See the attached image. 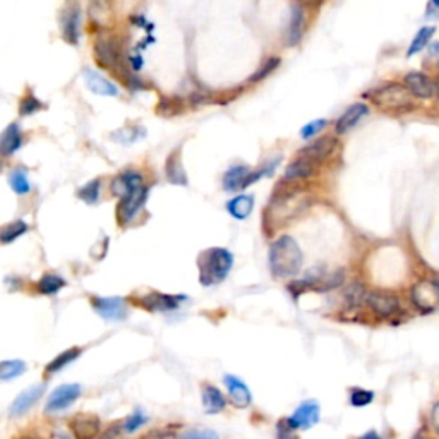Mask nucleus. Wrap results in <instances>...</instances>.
Masks as SVG:
<instances>
[{"instance_id":"f257e3e1","label":"nucleus","mask_w":439,"mask_h":439,"mask_svg":"<svg viewBox=\"0 0 439 439\" xmlns=\"http://www.w3.org/2000/svg\"><path fill=\"white\" fill-rule=\"evenodd\" d=\"M306 204H308L306 194L296 186V181L283 178V182H280V186L276 187L270 206H268L266 221L281 223V221L292 220L304 210Z\"/></svg>"},{"instance_id":"f03ea898","label":"nucleus","mask_w":439,"mask_h":439,"mask_svg":"<svg viewBox=\"0 0 439 439\" xmlns=\"http://www.w3.org/2000/svg\"><path fill=\"white\" fill-rule=\"evenodd\" d=\"M304 256L299 244L290 236H281L270 247V270L276 278H292L299 275Z\"/></svg>"},{"instance_id":"7ed1b4c3","label":"nucleus","mask_w":439,"mask_h":439,"mask_svg":"<svg viewBox=\"0 0 439 439\" xmlns=\"http://www.w3.org/2000/svg\"><path fill=\"white\" fill-rule=\"evenodd\" d=\"M233 266V256L223 247H210L198 256L199 281L203 287L218 285L228 276Z\"/></svg>"},{"instance_id":"20e7f679","label":"nucleus","mask_w":439,"mask_h":439,"mask_svg":"<svg viewBox=\"0 0 439 439\" xmlns=\"http://www.w3.org/2000/svg\"><path fill=\"white\" fill-rule=\"evenodd\" d=\"M93 54H95L98 66L118 74L121 78L126 79V84L134 76L127 74L126 59H123V45L121 38L112 35V33L101 31L96 36L95 45H93Z\"/></svg>"},{"instance_id":"39448f33","label":"nucleus","mask_w":439,"mask_h":439,"mask_svg":"<svg viewBox=\"0 0 439 439\" xmlns=\"http://www.w3.org/2000/svg\"><path fill=\"white\" fill-rule=\"evenodd\" d=\"M370 101L381 110H391V112H408L412 110L415 104H413V95L408 91L405 84L398 83H386L383 86L374 88L368 95Z\"/></svg>"},{"instance_id":"423d86ee","label":"nucleus","mask_w":439,"mask_h":439,"mask_svg":"<svg viewBox=\"0 0 439 439\" xmlns=\"http://www.w3.org/2000/svg\"><path fill=\"white\" fill-rule=\"evenodd\" d=\"M79 28H81V9L78 0H71L64 7L61 16V31L62 38L69 45L79 44Z\"/></svg>"},{"instance_id":"0eeeda50","label":"nucleus","mask_w":439,"mask_h":439,"mask_svg":"<svg viewBox=\"0 0 439 439\" xmlns=\"http://www.w3.org/2000/svg\"><path fill=\"white\" fill-rule=\"evenodd\" d=\"M148 198V187L143 186L139 189H136L134 193H131L126 198H121V203L117 206V220L118 223L129 225L132 220L136 218V215L141 211V208L144 206Z\"/></svg>"},{"instance_id":"6e6552de","label":"nucleus","mask_w":439,"mask_h":439,"mask_svg":"<svg viewBox=\"0 0 439 439\" xmlns=\"http://www.w3.org/2000/svg\"><path fill=\"white\" fill-rule=\"evenodd\" d=\"M91 306L98 316L109 321H122L127 318V304L122 297H91Z\"/></svg>"},{"instance_id":"1a4fd4ad","label":"nucleus","mask_w":439,"mask_h":439,"mask_svg":"<svg viewBox=\"0 0 439 439\" xmlns=\"http://www.w3.org/2000/svg\"><path fill=\"white\" fill-rule=\"evenodd\" d=\"M184 301V296H168V293L150 292L138 299V306L146 311H151V313H168V311L177 309Z\"/></svg>"},{"instance_id":"9d476101","label":"nucleus","mask_w":439,"mask_h":439,"mask_svg":"<svg viewBox=\"0 0 439 439\" xmlns=\"http://www.w3.org/2000/svg\"><path fill=\"white\" fill-rule=\"evenodd\" d=\"M365 304L381 318H390L400 311L398 297L390 292H368Z\"/></svg>"},{"instance_id":"9b49d317","label":"nucleus","mask_w":439,"mask_h":439,"mask_svg":"<svg viewBox=\"0 0 439 439\" xmlns=\"http://www.w3.org/2000/svg\"><path fill=\"white\" fill-rule=\"evenodd\" d=\"M81 395V386L79 385H64L59 386L52 395L49 396V402L45 405L46 413H57L61 410H66L67 407H71Z\"/></svg>"},{"instance_id":"f8f14e48","label":"nucleus","mask_w":439,"mask_h":439,"mask_svg":"<svg viewBox=\"0 0 439 439\" xmlns=\"http://www.w3.org/2000/svg\"><path fill=\"white\" fill-rule=\"evenodd\" d=\"M336 146V139L333 136H323V138H318L316 141L308 144L304 150H301L299 156L301 158L308 160L309 163H313L314 167L325 161L328 156L331 155Z\"/></svg>"},{"instance_id":"ddd939ff","label":"nucleus","mask_w":439,"mask_h":439,"mask_svg":"<svg viewBox=\"0 0 439 439\" xmlns=\"http://www.w3.org/2000/svg\"><path fill=\"white\" fill-rule=\"evenodd\" d=\"M319 415H321L319 403L314 402V400H309V402H304L302 405H299L297 410L293 412V415L290 417V419H287V422L293 430L309 429L319 420Z\"/></svg>"},{"instance_id":"4468645a","label":"nucleus","mask_w":439,"mask_h":439,"mask_svg":"<svg viewBox=\"0 0 439 439\" xmlns=\"http://www.w3.org/2000/svg\"><path fill=\"white\" fill-rule=\"evenodd\" d=\"M403 84L408 88V91L412 93L415 98H433L436 95V83L429 78V76L422 74V72H408L405 76Z\"/></svg>"},{"instance_id":"2eb2a0df","label":"nucleus","mask_w":439,"mask_h":439,"mask_svg":"<svg viewBox=\"0 0 439 439\" xmlns=\"http://www.w3.org/2000/svg\"><path fill=\"white\" fill-rule=\"evenodd\" d=\"M412 299L422 313H430L439 304V288L434 283H420L412 290Z\"/></svg>"},{"instance_id":"dca6fc26","label":"nucleus","mask_w":439,"mask_h":439,"mask_svg":"<svg viewBox=\"0 0 439 439\" xmlns=\"http://www.w3.org/2000/svg\"><path fill=\"white\" fill-rule=\"evenodd\" d=\"M69 428L76 438L89 439L95 438L100 433V419L96 415H89V413H79V415L72 417L69 422Z\"/></svg>"},{"instance_id":"f3484780","label":"nucleus","mask_w":439,"mask_h":439,"mask_svg":"<svg viewBox=\"0 0 439 439\" xmlns=\"http://www.w3.org/2000/svg\"><path fill=\"white\" fill-rule=\"evenodd\" d=\"M368 113H369L368 105H364V104L350 105L342 115H340L338 121H336V126H335L336 134H345V132L353 129V127H355L357 123H359Z\"/></svg>"},{"instance_id":"a211bd4d","label":"nucleus","mask_w":439,"mask_h":439,"mask_svg":"<svg viewBox=\"0 0 439 439\" xmlns=\"http://www.w3.org/2000/svg\"><path fill=\"white\" fill-rule=\"evenodd\" d=\"M225 386H227L228 390V398L230 402L236 405L237 408H246L249 407L251 402H253V396H251L249 388H247L244 383L241 381V379L236 376H225L223 378Z\"/></svg>"},{"instance_id":"6ab92c4d","label":"nucleus","mask_w":439,"mask_h":439,"mask_svg":"<svg viewBox=\"0 0 439 439\" xmlns=\"http://www.w3.org/2000/svg\"><path fill=\"white\" fill-rule=\"evenodd\" d=\"M83 78H84V83H86L89 91H93L95 95H100V96H117L118 95V88L93 69H84Z\"/></svg>"},{"instance_id":"aec40b11","label":"nucleus","mask_w":439,"mask_h":439,"mask_svg":"<svg viewBox=\"0 0 439 439\" xmlns=\"http://www.w3.org/2000/svg\"><path fill=\"white\" fill-rule=\"evenodd\" d=\"M144 186L143 177L138 172H123L118 177L113 178L112 182V193L117 198H126L131 193H134L136 189Z\"/></svg>"},{"instance_id":"412c9836","label":"nucleus","mask_w":439,"mask_h":439,"mask_svg":"<svg viewBox=\"0 0 439 439\" xmlns=\"http://www.w3.org/2000/svg\"><path fill=\"white\" fill-rule=\"evenodd\" d=\"M44 391H45L44 385H35V386L28 388L26 391H23V393L14 400V403H12L11 415L16 417V415H23V413H26L29 408H31L33 405L41 398Z\"/></svg>"},{"instance_id":"4be33fe9","label":"nucleus","mask_w":439,"mask_h":439,"mask_svg":"<svg viewBox=\"0 0 439 439\" xmlns=\"http://www.w3.org/2000/svg\"><path fill=\"white\" fill-rule=\"evenodd\" d=\"M302 35H304V11L301 6H293L290 12V21L285 35V44L288 46H296L301 44Z\"/></svg>"},{"instance_id":"5701e85b","label":"nucleus","mask_w":439,"mask_h":439,"mask_svg":"<svg viewBox=\"0 0 439 439\" xmlns=\"http://www.w3.org/2000/svg\"><path fill=\"white\" fill-rule=\"evenodd\" d=\"M23 144V132H21L18 123H11L6 131L0 134V155L11 156L16 153Z\"/></svg>"},{"instance_id":"b1692460","label":"nucleus","mask_w":439,"mask_h":439,"mask_svg":"<svg viewBox=\"0 0 439 439\" xmlns=\"http://www.w3.org/2000/svg\"><path fill=\"white\" fill-rule=\"evenodd\" d=\"M165 173H167V178L172 184L187 186V173L184 170V165H182L181 151H173L172 155L168 156L167 165H165Z\"/></svg>"},{"instance_id":"393cba45","label":"nucleus","mask_w":439,"mask_h":439,"mask_svg":"<svg viewBox=\"0 0 439 439\" xmlns=\"http://www.w3.org/2000/svg\"><path fill=\"white\" fill-rule=\"evenodd\" d=\"M225 405H227V400L218 388L211 385L203 386V407L206 413H218L223 410Z\"/></svg>"},{"instance_id":"a878e982","label":"nucleus","mask_w":439,"mask_h":439,"mask_svg":"<svg viewBox=\"0 0 439 439\" xmlns=\"http://www.w3.org/2000/svg\"><path fill=\"white\" fill-rule=\"evenodd\" d=\"M88 12H89V18H91L93 23L104 26L105 23H109L113 14L112 0H89Z\"/></svg>"},{"instance_id":"bb28decb","label":"nucleus","mask_w":439,"mask_h":439,"mask_svg":"<svg viewBox=\"0 0 439 439\" xmlns=\"http://www.w3.org/2000/svg\"><path fill=\"white\" fill-rule=\"evenodd\" d=\"M251 173V170L244 167V165H236L225 173L223 177V187L228 191V193H233V191L238 189H246V181L247 176Z\"/></svg>"},{"instance_id":"cd10ccee","label":"nucleus","mask_w":439,"mask_h":439,"mask_svg":"<svg viewBox=\"0 0 439 439\" xmlns=\"http://www.w3.org/2000/svg\"><path fill=\"white\" fill-rule=\"evenodd\" d=\"M253 208H254V198L249 194L237 196V198H233L232 201H228L227 204L228 213L237 220H246L247 216L253 213Z\"/></svg>"},{"instance_id":"c85d7f7f","label":"nucleus","mask_w":439,"mask_h":439,"mask_svg":"<svg viewBox=\"0 0 439 439\" xmlns=\"http://www.w3.org/2000/svg\"><path fill=\"white\" fill-rule=\"evenodd\" d=\"M314 168H316V167H314L313 163H309L308 160H304V158H301V156H297V158L288 165L287 170H285V177L283 178H287V181H296V182L304 181V178H308V177L313 176Z\"/></svg>"},{"instance_id":"c756f323","label":"nucleus","mask_w":439,"mask_h":439,"mask_svg":"<svg viewBox=\"0 0 439 439\" xmlns=\"http://www.w3.org/2000/svg\"><path fill=\"white\" fill-rule=\"evenodd\" d=\"M64 287H66V280L62 276L55 275V273H45L36 283V290L44 293V296H54V293H57Z\"/></svg>"},{"instance_id":"7c9ffc66","label":"nucleus","mask_w":439,"mask_h":439,"mask_svg":"<svg viewBox=\"0 0 439 439\" xmlns=\"http://www.w3.org/2000/svg\"><path fill=\"white\" fill-rule=\"evenodd\" d=\"M26 230L28 225L26 221L23 220H16L7 225H2V227H0V244H11V242H14L16 238H19L23 233H26Z\"/></svg>"},{"instance_id":"2f4dec72","label":"nucleus","mask_w":439,"mask_h":439,"mask_svg":"<svg viewBox=\"0 0 439 439\" xmlns=\"http://www.w3.org/2000/svg\"><path fill=\"white\" fill-rule=\"evenodd\" d=\"M79 355H81V348H69V350L59 353V355L55 357V359L50 362V364H46L45 373L46 374L59 373V370H62L67 364H71V362H74L76 359H78Z\"/></svg>"},{"instance_id":"473e14b6","label":"nucleus","mask_w":439,"mask_h":439,"mask_svg":"<svg viewBox=\"0 0 439 439\" xmlns=\"http://www.w3.org/2000/svg\"><path fill=\"white\" fill-rule=\"evenodd\" d=\"M434 33H436V28L434 26H424L419 29V33H417L415 38L412 40L410 46H408L407 50V57H412V55L422 52V50L425 49V46L429 45L430 38L434 36Z\"/></svg>"},{"instance_id":"72a5a7b5","label":"nucleus","mask_w":439,"mask_h":439,"mask_svg":"<svg viewBox=\"0 0 439 439\" xmlns=\"http://www.w3.org/2000/svg\"><path fill=\"white\" fill-rule=\"evenodd\" d=\"M144 136H146V131L141 126H126L122 127V129L112 132V139L118 141V143L122 144L136 143V141L143 139Z\"/></svg>"},{"instance_id":"f704fd0d","label":"nucleus","mask_w":439,"mask_h":439,"mask_svg":"<svg viewBox=\"0 0 439 439\" xmlns=\"http://www.w3.org/2000/svg\"><path fill=\"white\" fill-rule=\"evenodd\" d=\"M26 370V364L23 360H7L0 364V381L14 379Z\"/></svg>"},{"instance_id":"c9c22d12","label":"nucleus","mask_w":439,"mask_h":439,"mask_svg":"<svg viewBox=\"0 0 439 439\" xmlns=\"http://www.w3.org/2000/svg\"><path fill=\"white\" fill-rule=\"evenodd\" d=\"M100 193H101V182L95 178V181L88 182L86 186L81 187L78 191V198L86 204H95L98 199H100Z\"/></svg>"},{"instance_id":"e433bc0d","label":"nucleus","mask_w":439,"mask_h":439,"mask_svg":"<svg viewBox=\"0 0 439 439\" xmlns=\"http://www.w3.org/2000/svg\"><path fill=\"white\" fill-rule=\"evenodd\" d=\"M9 184L12 189H14L16 194L24 196L29 193V189H31V186H29V181L26 177V173L23 172V170H14V172L9 176Z\"/></svg>"},{"instance_id":"4c0bfd02","label":"nucleus","mask_w":439,"mask_h":439,"mask_svg":"<svg viewBox=\"0 0 439 439\" xmlns=\"http://www.w3.org/2000/svg\"><path fill=\"white\" fill-rule=\"evenodd\" d=\"M365 288L360 283H352L345 290V299H347L350 308H359L362 302H365Z\"/></svg>"},{"instance_id":"58836bf2","label":"nucleus","mask_w":439,"mask_h":439,"mask_svg":"<svg viewBox=\"0 0 439 439\" xmlns=\"http://www.w3.org/2000/svg\"><path fill=\"white\" fill-rule=\"evenodd\" d=\"M280 62L281 61L278 57H271V59H268V61H264L263 66L259 67V69L256 71L253 76H251L249 83H258V81H263L264 78H266V76H270L271 72L280 66Z\"/></svg>"},{"instance_id":"ea45409f","label":"nucleus","mask_w":439,"mask_h":439,"mask_svg":"<svg viewBox=\"0 0 439 439\" xmlns=\"http://www.w3.org/2000/svg\"><path fill=\"white\" fill-rule=\"evenodd\" d=\"M41 109H44V104H41L35 95H31V93H28V95L24 96L19 104V113L24 115V117H26V115L35 113V112H40Z\"/></svg>"},{"instance_id":"a19ab883","label":"nucleus","mask_w":439,"mask_h":439,"mask_svg":"<svg viewBox=\"0 0 439 439\" xmlns=\"http://www.w3.org/2000/svg\"><path fill=\"white\" fill-rule=\"evenodd\" d=\"M144 424H146V415H144L141 410H136L132 412V415L127 417L126 422H123V430H127V433H134V430L143 428Z\"/></svg>"},{"instance_id":"79ce46f5","label":"nucleus","mask_w":439,"mask_h":439,"mask_svg":"<svg viewBox=\"0 0 439 439\" xmlns=\"http://www.w3.org/2000/svg\"><path fill=\"white\" fill-rule=\"evenodd\" d=\"M374 400V393L373 391L368 390H353L350 395V403L353 407H365V405H369Z\"/></svg>"},{"instance_id":"37998d69","label":"nucleus","mask_w":439,"mask_h":439,"mask_svg":"<svg viewBox=\"0 0 439 439\" xmlns=\"http://www.w3.org/2000/svg\"><path fill=\"white\" fill-rule=\"evenodd\" d=\"M326 123H328V122L325 121V118H318V121H313V122L306 123V126L301 129V136H302V138H304V139L314 138V136H316L318 132H321L323 129H325Z\"/></svg>"},{"instance_id":"c03bdc74","label":"nucleus","mask_w":439,"mask_h":439,"mask_svg":"<svg viewBox=\"0 0 439 439\" xmlns=\"http://www.w3.org/2000/svg\"><path fill=\"white\" fill-rule=\"evenodd\" d=\"M430 424L436 433L439 434V402L433 407V412H430Z\"/></svg>"},{"instance_id":"a18cd8bd","label":"nucleus","mask_w":439,"mask_h":439,"mask_svg":"<svg viewBox=\"0 0 439 439\" xmlns=\"http://www.w3.org/2000/svg\"><path fill=\"white\" fill-rule=\"evenodd\" d=\"M429 54L433 55V57H439V41H436V44L429 45Z\"/></svg>"},{"instance_id":"49530a36","label":"nucleus","mask_w":439,"mask_h":439,"mask_svg":"<svg viewBox=\"0 0 439 439\" xmlns=\"http://www.w3.org/2000/svg\"><path fill=\"white\" fill-rule=\"evenodd\" d=\"M301 2L306 4V6H309V7H318V6H321L323 0H301Z\"/></svg>"},{"instance_id":"de8ad7c7","label":"nucleus","mask_w":439,"mask_h":439,"mask_svg":"<svg viewBox=\"0 0 439 439\" xmlns=\"http://www.w3.org/2000/svg\"><path fill=\"white\" fill-rule=\"evenodd\" d=\"M434 83H436V95H434V96L439 98V81H434Z\"/></svg>"},{"instance_id":"09e8293b","label":"nucleus","mask_w":439,"mask_h":439,"mask_svg":"<svg viewBox=\"0 0 439 439\" xmlns=\"http://www.w3.org/2000/svg\"><path fill=\"white\" fill-rule=\"evenodd\" d=\"M430 2H433L434 7H438V9H439V0H430Z\"/></svg>"},{"instance_id":"8fccbe9b","label":"nucleus","mask_w":439,"mask_h":439,"mask_svg":"<svg viewBox=\"0 0 439 439\" xmlns=\"http://www.w3.org/2000/svg\"><path fill=\"white\" fill-rule=\"evenodd\" d=\"M433 283H434V285H436V287L439 288V278H438V280H434V281H433Z\"/></svg>"}]
</instances>
